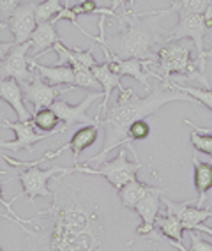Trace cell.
Segmentation results:
<instances>
[{
  "mask_svg": "<svg viewBox=\"0 0 212 251\" xmlns=\"http://www.w3.org/2000/svg\"><path fill=\"white\" fill-rule=\"evenodd\" d=\"M20 174L18 177L11 180H20L23 186L22 195L23 197H28V202L34 205L37 197H45V198H53V191L48 188V180H51L57 174H69L71 168H66V166H53L50 170H41L37 166H30L28 170H22L18 168Z\"/></svg>",
  "mask_w": 212,
  "mask_h": 251,
  "instance_id": "6",
  "label": "cell"
},
{
  "mask_svg": "<svg viewBox=\"0 0 212 251\" xmlns=\"http://www.w3.org/2000/svg\"><path fill=\"white\" fill-rule=\"evenodd\" d=\"M92 48H94V43H92V46L89 50L81 51V50L68 48V46H64L59 41V43H55L51 50L59 55V62L57 64H68L71 68L81 64V66H85V68H92V66L97 64V60H95L94 55H92Z\"/></svg>",
  "mask_w": 212,
  "mask_h": 251,
  "instance_id": "20",
  "label": "cell"
},
{
  "mask_svg": "<svg viewBox=\"0 0 212 251\" xmlns=\"http://www.w3.org/2000/svg\"><path fill=\"white\" fill-rule=\"evenodd\" d=\"M62 152H66V149H64V145L62 147H59L55 152H48V154H45L43 157H39V159H36V161H18V159H13V157H9V156H2V159H4L7 165H11V166H39L41 163H45V161H48V159H53V157H59Z\"/></svg>",
  "mask_w": 212,
  "mask_h": 251,
  "instance_id": "32",
  "label": "cell"
},
{
  "mask_svg": "<svg viewBox=\"0 0 212 251\" xmlns=\"http://www.w3.org/2000/svg\"><path fill=\"white\" fill-rule=\"evenodd\" d=\"M163 16L158 11L149 13H124L117 14L120 30L113 39H106V16L99 18V36H91L120 58H140L147 62L156 60V51L161 46L163 37L159 34V20Z\"/></svg>",
  "mask_w": 212,
  "mask_h": 251,
  "instance_id": "3",
  "label": "cell"
},
{
  "mask_svg": "<svg viewBox=\"0 0 212 251\" xmlns=\"http://www.w3.org/2000/svg\"><path fill=\"white\" fill-rule=\"evenodd\" d=\"M72 71H74V85H72L74 89L81 87V89H89V90H94V92H99L101 83L95 80L91 68H85V66L78 64V66L72 68Z\"/></svg>",
  "mask_w": 212,
  "mask_h": 251,
  "instance_id": "28",
  "label": "cell"
},
{
  "mask_svg": "<svg viewBox=\"0 0 212 251\" xmlns=\"http://www.w3.org/2000/svg\"><path fill=\"white\" fill-rule=\"evenodd\" d=\"M0 251H4V250H2V248H0Z\"/></svg>",
  "mask_w": 212,
  "mask_h": 251,
  "instance_id": "45",
  "label": "cell"
},
{
  "mask_svg": "<svg viewBox=\"0 0 212 251\" xmlns=\"http://www.w3.org/2000/svg\"><path fill=\"white\" fill-rule=\"evenodd\" d=\"M165 189L152 188L150 193H147L140 202L135 205V212L141 218V225H138L136 233L147 237L150 232L156 230V220H158L159 211H161V198Z\"/></svg>",
  "mask_w": 212,
  "mask_h": 251,
  "instance_id": "13",
  "label": "cell"
},
{
  "mask_svg": "<svg viewBox=\"0 0 212 251\" xmlns=\"http://www.w3.org/2000/svg\"><path fill=\"white\" fill-rule=\"evenodd\" d=\"M74 87H55L46 83L43 78L37 75H34L30 81L27 83H22L23 90V98H25V103H30L34 106V110H41V108H51V104L57 101L60 94L64 92H69Z\"/></svg>",
  "mask_w": 212,
  "mask_h": 251,
  "instance_id": "11",
  "label": "cell"
},
{
  "mask_svg": "<svg viewBox=\"0 0 212 251\" xmlns=\"http://www.w3.org/2000/svg\"><path fill=\"white\" fill-rule=\"evenodd\" d=\"M163 89L179 90V92H182V94H188L189 98L196 99V103L207 106L212 112V89H198V87L181 85V83H177V81H173V80L163 83Z\"/></svg>",
  "mask_w": 212,
  "mask_h": 251,
  "instance_id": "26",
  "label": "cell"
},
{
  "mask_svg": "<svg viewBox=\"0 0 212 251\" xmlns=\"http://www.w3.org/2000/svg\"><path fill=\"white\" fill-rule=\"evenodd\" d=\"M74 11L76 16H81V14H91V13H99L101 16H113V18H117V13L113 9H106V7H99V5L95 4L94 0H81L80 4L72 5L71 7Z\"/></svg>",
  "mask_w": 212,
  "mask_h": 251,
  "instance_id": "30",
  "label": "cell"
},
{
  "mask_svg": "<svg viewBox=\"0 0 212 251\" xmlns=\"http://www.w3.org/2000/svg\"><path fill=\"white\" fill-rule=\"evenodd\" d=\"M95 99H103V92H92L78 104H69L68 101L57 99L51 104V110L57 113L60 122H64V127H68V129H71L72 126H97L99 121L87 115V110L91 108Z\"/></svg>",
  "mask_w": 212,
  "mask_h": 251,
  "instance_id": "9",
  "label": "cell"
},
{
  "mask_svg": "<svg viewBox=\"0 0 212 251\" xmlns=\"http://www.w3.org/2000/svg\"><path fill=\"white\" fill-rule=\"evenodd\" d=\"M150 191H152V186L135 179V180H131V182H127L124 188L118 189V198H120L122 205L135 211L136 203L140 202L147 193H150Z\"/></svg>",
  "mask_w": 212,
  "mask_h": 251,
  "instance_id": "23",
  "label": "cell"
},
{
  "mask_svg": "<svg viewBox=\"0 0 212 251\" xmlns=\"http://www.w3.org/2000/svg\"><path fill=\"white\" fill-rule=\"evenodd\" d=\"M193 230H198V232L209 233V235L212 237V228H211V226H205V225H202V223H200V225H194Z\"/></svg>",
  "mask_w": 212,
  "mask_h": 251,
  "instance_id": "39",
  "label": "cell"
},
{
  "mask_svg": "<svg viewBox=\"0 0 212 251\" xmlns=\"http://www.w3.org/2000/svg\"><path fill=\"white\" fill-rule=\"evenodd\" d=\"M32 124L37 129L45 131V133H53V131H59L62 127H57L60 124V119L57 117V113L51 110V108H41L32 113ZM68 129V127H66Z\"/></svg>",
  "mask_w": 212,
  "mask_h": 251,
  "instance_id": "27",
  "label": "cell"
},
{
  "mask_svg": "<svg viewBox=\"0 0 212 251\" xmlns=\"http://www.w3.org/2000/svg\"><path fill=\"white\" fill-rule=\"evenodd\" d=\"M193 170H194V188H196V207H203L207 193L212 188V165L211 163L200 161L198 156H193Z\"/></svg>",
  "mask_w": 212,
  "mask_h": 251,
  "instance_id": "21",
  "label": "cell"
},
{
  "mask_svg": "<svg viewBox=\"0 0 212 251\" xmlns=\"http://www.w3.org/2000/svg\"><path fill=\"white\" fill-rule=\"evenodd\" d=\"M104 51V62L108 64V68L112 69L115 75L118 76H131L135 80H138L141 85L145 87V90L149 92L150 83V69H147L149 66H152V62H147V60H140V58H120L115 53H112L106 46H101Z\"/></svg>",
  "mask_w": 212,
  "mask_h": 251,
  "instance_id": "12",
  "label": "cell"
},
{
  "mask_svg": "<svg viewBox=\"0 0 212 251\" xmlns=\"http://www.w3.org/2000/svg\"><path fill=\"white\" fill-rule=\"evenodd\" d=\"M193 43L186 39L163 43L156 51V60L150 66L159 71H150V76L166 83L173 75H182V76L205 85V89H212L207 80V75H205V68L200 64L198 57L193 58Z\"/></svg>",
  "mask_w": 212,
  "mask_h": 251,
  "instance_id": "4",
  "label": "cell"
},
{
  "mask_svg": "<svg viewBox=\"0 0 212 251\" xmlns=\"http://www.w3.org/2000/svg\"><path fill=\"white\" fill-rule=\"evenodd\" d=\"M0 127H2V129H13L14 135H16V138H14L13 142H2V140H0V149H7L11 152H20L22 149H25V151H28V154H34V151H32V145L34 144H37V142H46V140H50L51 136L60 135V133H66V131H68L66 127H62V129L53 131V133L41 135V133H36V127H34L32 121L13 122V121H9V119H5V117L0 119Z\"/></svg>",
  "mask_w": 212,
  "mask_h": 251,
  "instance_id": "7",
  "label": "cell"
},
{
  "mask_svg": "<svg viewBox=\"0 0 212 251\" xmlns=\"http://www.w3.org/2000/svg\"><path fill=\"white\" fill-rule=\"evenodd\" d=\"M99 126H85V127H80V129L72 135V138L69 140L68 144L64 145L66 151H71L72 156H74V165H78V156H80L83 151H87L89 147L97 142V133H99Z\"/></svg>",
  "mask_w": 212,
  "mask_h": 251,
  "instance_id": "22",
  "label": "cell"
},
{
  "mask_svg": "<svg viewBox=\"0 0 212 251\" xmlns=\"http://www.w3.org/2000/svg\"><path fill=\"white\" fill-rule=\"evenodd\" d=\"M0 99L13 106L16 112L20 122L32 121V112H28V108L25 106V98H23L22 85L13 78H0Z\"/></svg>",
  "mask_w": 212,
  "mask_h": 251,
  "instance_id": "17",
  "label": "cell"
},
{
  "mask_svg": "<svg viewBox=\"0 0 212 251\" xmlns=\"http://www.w3.org/2000/svg\"><path fill=\"white\" fill-rule=\"evenodd\" d=\"M30 43L14 45L11 51L0 60V78H13L18 83H27L34 78L36 71L28 64Z\"/></svg>",
  "mask_w": 212,
  "mask_h": 251,
  "instance_id": "10",
  "label": "cell"
},
{
  "mask_svg": "<svg viewBox=\"0 0 212 251\" xmlns=\"http://www.w3.org/2000/svg\"><path fill=\"white\" fill-rule=\"evenodd\" d=\"M78 172L55 175L53 203L28 218L27 251H133L136 212L108 180Z\"/></svg>",
  "mask_w": 212,
  "mask_h": 251,
  "instance_id": "1",
  "label": "cell"
},
{
  "mask_svg": "<svg viewBox=\"0 0 212 251\" xmlns=\"http://www.w3.org/2000/svg\"><path fill=\"white\" fill-rule=\"evenodd\" d=\"M5 28H7V22H2V20H0V30H5Z\"/></svg>",
  "mask_w": 212,
  "mask_h": 251,
  "instance_id": "41",
  "label": "cell"
},
{
  "mask_svg": "<svg viewBox=\"0 0 212 251\" xmlns=\"http://www.w3.org/2000/svg\"><path fill=\"white\" fill-rule=\"evenodd\" d=\"M36 5L34 2L22 4L18 9L14 11L7 18V27L13 32L14 45H23L30 39L32 32L36 30Z\"/></svg>",
  "mask_w": 212,
  "mask_h": 251,
  "instance_id": "14",
  "label": "cell"
},
{
  "mask_svg": "<svg viewBox=\"0 0 212 251\" xmlns=\"http://www.w3.org/2000/svg\"><path fill=\"white\" fill-rule=\"evenodd\" d=\"M62 0H45V2H41V4L36 5V22H51L62 11Z\"/></svg>",
  "mask_w": 212,
  "mask_h": 251,
  "instance_id": "29",
  "label": "cell"
},
{
  "mask_svg": "<svg viewBox=\"0 0 212 251\" xmlns=\"http://www.w3.org/2000/svg\"><path fill=\"white\" fill-rule=\"evenodd\" d=\"M212 7V0H172L170 7L158 11L161 16H168L172 13H194L203 14L207 9Z\"/></svg>",
  "mask_w": 212,
  "mask_h": 251,
  "instance_id": "24",
  "label": "cell"
},
{
  "mask_svg": "<svg viewBox=\"0 0 212 251\" xmlns=\"http://www.w3.org/2000/svg\"><path fill=\"white\" fill-rule=\"evenodd\" d=\"M91 71H92V75L95 76V80L99 81L101 87H103V101H101L99 110H97V115H95V121H101V117L104 115V110H106V106H108L112 90L113 89L122 90L124 87H122V83H120V76H118V75H115V73L108 68V64H106V62H103V64L97 62L95 66H92Z\"/></svg>",
  "mask_w": 212,
  "mask_h": 251,
  "instance_id": "19",
  "label": "cell"
},
{
  "mask_svg": "<svg viewBox=\"0 0 212 251\" xmlns=\"http://www.w3.org/2000/svg\"><path fill=\"white\" fill-rule=\"evenodd\" d=\"M179 251H191V250H188V248H184V246H182V248H181V250H179Z\"/></svg>",
  "mask_w": 212,
  "mask_h": 251,
  "instance_id": "43",
  "label": "cell"
},
{
  "mask_svg": "<svg viewBox=\"0 0 212 251\" xmlns=\"http://www.w3.org/2000/svg\"><path fill=\"white\" fill-rule=\"evenodd\" d=\"M30 51H28V58L32 60H37L39 57L48 51L50 48H53L55 43H59V34H57V28H55L53 22H45V23H37L36 30L32 32L30 39Z\"/></svg>",
  "mask_w": 212,
  "mask_h": 251,
  "instance_id": "16",
  "label": "cell"
},
{
  "mask_svg": "<svg viewBox=\"0 0 212 251\" xmlns=\"http://www.w3.org/2000/svg\"><path fill=\"white\" fill-rule=\"evenodd\" d=\"M0 218H5V220H7V221H11V223H14V225H16V221H14L13 218H11V216L7 214V212H5V214H4V212H0Z\"/></svg>",
  "mask_w": 212,
  "mask_h": 251,
  "instance_id": "40",
  "label": "cell"
},
{
  "mask_svg": "<svg viewBox=\"0 0 212 251\" xmlns=\"http://www.w3.org/2000/svg\"><path fill=\"white\" fill-rule=\"evenodd\" d=\"M149 135H150V126L149 122H145V119L133 122L129 131H127L129 140H145Z\"/></svg>",
  "mask_w": 212,
  "mask_h": 251,
  "instance_id": "33",
  "label": "cell"
},
{
  "mask_svg": "<svg viewBox=\"0 0 212 251\" xmlns=\"http://www.w3.org/2000/svg\"><path fill=\"white\" fill-rule=\"evenodd\" d=\"M156 230H158L161 235H165V237L182 244V233H184L186 228L175 216L166 214V212H165V216L159 214L158 220H156Z\"/></svg>",
  "mask_w": 212,
  "mask_h": 251,
  "instance_id": "25",
  "label": "cell"
},
{
  "mask_svg": "<svg viewBox=\"0 0 212 251\" xmlns=\"http://www.w3.org/2000/svg\"><path fill=\"white\" fill-rule=\"evenodd\" d=\"M191 144H193L196 152H203L212 156V135L211 133H198L193 131L191 133Z\"/></svg>",
  "mask_w": 212,
  "mask_h": 251,
  "instance_id": "31",
  "label": "cell"
},
{
  "mask_svg": "<svg viewBox=\"0 0 212 251\" xmlns=\"http://www.w3.org/2000/svg\"><path fill=\"white\" fill-rule=\"evenodd\" d=\"M191 251H212V244L202 241V237L196 232H191Z\"/></svg>",
  "mask_w": 212,
  "mask_h": 251,
  "instance_id": "36",
  "label": "cell"
},
{
  "mask_svg": "<svg viewBox=\"0 0 212 251\" xmlns=\"http://www.w3.org/2000/svg\"><path fill=\"white\" fill-rule=\"evenodd\" d=\"M175 101L177 103L181 101V103L191 104L196 103V99L189 98L188 94H182L179 90L161 89V87H150V90L143 98L136 94L135 89H122L118 92L115 104L106 110L104 119L99 121V124L104 127L103 149L99 151V154L87 159L83 165H94V168H97L106 161V156L112 152L113 149L118 147H127L136 156L135 147L131 145V140L127 136V131H129L131 124L136 121H141L145 117L158 113L159 108H163L168 103H175Z\"/></svg>",
  "mask_w": 212,
  "mask_h": 251,
  "instance_id": "2",
  "label": "cell"
},
{
  "mask_svg": "<svg viewBox=\"0 0 212 251\" xmlns=\"http://www.w3.org/2000/svg\"><path fill=\"white\" fill-rule=\"evenodd\" d=\"M2 174H5V170H0V175H2ZM2 186H4V182L0 180V203H2V205L7 209V214H9L11 218L16 221V225H18L20 228H22V226L28 225V218H27V220H25V218H20V216L16 214V211H13V202H16V197H14L13 200H5L4 195H2Z\"/></svg>",
  "mask_w": 212,
  "mask_h": 251,
  "instance_id": "34",
  "label": "cell"
},
{
  "mask_svg": "<svg viewBox=\"0 0 212 251\" xmlns=\"http://www.w3.org/2000/svg\"><path fill=\"white\" fill-rule=\"evenodd\" d=\"M28 64L34 71H37L43 80L46 83L55 87H72L74 85V71H72L71 66L68 64H55V66H43V64H37L36 60L28 58Z\"/></svg>",
  "mask_w": 212,
  "mask_h": 251,
  "instance_id": "18",
  "label": "cell"
},
{
  "mask_svg": "<svg viewBox=\"0 0 212 251\" xmlns=\"http://www.w3.org/2000/svg\"><path fill=\"white\" fill-rule=\"evenodd\" d=\"M211 32H212V28H211ZM203 55H205V58L212 57V50H209V51H205V53H203Z\"/></svg>",
  "mask_w": 212,
  "mask_h": 251,
  "instance_id": "42",
  "label": "cell"
},
{
  "mask_svg": "<svg viewBox=\"0 0 212 251\" xmlns=\"http://www.w3.org/2000/svg\"><path fill=\"white\" fill-rule=\"evenodd\" d=\"M143 168V163L140 161H129L127 159V151L126 147H120L118 154L115 156V159L112 161H104L97 168H91L87 165H74L71 168L72 172H78V174H87V175H95V177H103L106 179L113 188L120 189L124 188L127 182L136 179V174L138 170Z\"/></svg>",
  "mask_w": 212,
  "mask_h": 251,
  "instance_id": "5",
  "label": "cell"
},
{
  "mask_svg": "<svg viewBox=\"0 0 212 251\" xmlns=\"http://www.w3.org/2000/svg\"><path fill=\"white\" fill-rule=\"evenodd\" d=\"M22 2L23 0H0V13H2V16L9 18L11 14L22 5Z\"/></svg>",
  "mask_w": 212,
  "mask_h": 251,
  "instance_id": "35",
  "label": "cell"
},
{
  "mask_svg": "<svg viewBox=\"0 0 212 251\" xmlns=\"http://www.w3.org/2000/svg\"><path fill=\"white\" fill-rule=\"evenodd\" d=\"M2 117H4V115H2V113H0V119H2Z\"/></svg>",
  "mask_w": 212,
  "mask_h": 251,
  "instance_id": "44",
  "label": "cell"
},
{
  "mask_svg": "<svg viewBox=\"0 0 212 251\" xmlns=\"http://www.w3.org/2000/svg\"><path fill=\"white\" fill-rule=\"evenodd\" d=\"M209 32L207 23H205V16L203 14H194V13H179V22L173 27V30L168 34L166 41H181V39H191L194 48H196V55L198 60L205 68V50H203V36Z\"/></svg>",
  "mask_w": 212,
  "mask_h": 251,
  "instance_id": "8",
  "label": "cell"
},
{
  "mask_svg": "<svg viewBox=\"0 0 212 251\" xmlns=\"http://www.w3.org/2000/svg\"><path fill=\"white\" fill-rule=\"evenodd\" d=\"M161 202H165V205H166V214L175 216L177 220L184 225L186 230H193L194 225H200L205 220H209V218H212L211 209L193 207V203H196V198L194 200H186V202H172V200L163 197Z\"/></svg>",
  "mask_w": 212,
  "mask_h": 251,
  "instance_id": "15",
  "label": "cell"
},
{
  "mask_svg": "<svg viewBox=\"0 0 212 251\" xmlns=\"http://www.w3.org/2000/svg\"><path fill=\"white\" fill-rule=\"evenodd\" d=\"M13 46H14V43H0V60H2L5 55L9 53Z\"/></svg>",
  "mask_w": 212,
  "mask_h": 251,
  "instance_id": "37",
  "label": "cell"
},
{
  "mask_svg": "<svg viewBox=\"0 0 212 251\" xmlns=\"http://www.w3.org/2000/svg\"><path fill=\"white\" fill-rule=\"evenodd\" d=\"M184 124H188V126H191L194 131H198V133H211L212 135V127H202V126H196V124H193L191 121H184Z\"/></svg>",
  "mask_w": 212,
  "mask_h": 251,
  "instance_id": "38",
  "label": "cell"
}]
</instances>
